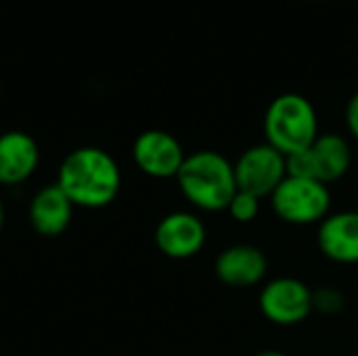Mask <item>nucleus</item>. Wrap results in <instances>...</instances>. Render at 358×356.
Instances as JSON below:
<instances>
[{"mask_svg": "<svg viewBox=\"0 0 358 356\" xmlns=\"http://www.w3.org/2000/svg\"><path fill=\"white\" fill-rule=\"evenodd\" d=\"M350 164L352 149L348 141L342 134L325 132L308 149L287 157V174L331 185L348 174Z\"/></svg>", "mask_w": 358, "mask_h": 356, "instance_id": "5", "label": "nucleus"}, {"mask_svg": "<svg viewBox=\"0 0 358 356\" xmlns=\"http://www.w3.org/2000/svg\"><path fill=\"white\" fill-rule=\"evenodd\" d=\"M214 273L220 283L235 290H248L262 283L268 273V260L260 248L250 243H237L216 256Z\"/></svg>", "mask_w": 358, "mask_h": 356, "instance_id": "10", "label": "nucleus"}, {"mask_svg": "<svg viewBox=\"0 0 358 356\" xmlns=\"http://www.w3.org/2000/svg\"><path fill=\"white\" fill-rule=\"evenodd\" d=\"M268 199L273 212L294 227L321 225L329 216L331 208V193L327 185L289 174Z\"/></svg>", "mask_w": 358, "mask_h": 356, "instance_id": "4", "label": "nucleus"}, {"mask_svg": "<svg viewBox=\"0 0 358 356\" xmlns=\"http://www.w3.org/2000/svg\"><path fill=\"white\" fill-rule=\"evenodd\" d=\"M254 356H287V355H283L281 350H262V353H258V355H254Z\"/></svg>", "mask_w": 358, "mask_h": 356, "instance_id": "17", "label": "nucleus"}, {"mask_svg": "<svg viewBox=\"0 0 358 356\" xmlns=\"http://www.w3.org/2000/svg\"><path fill=\"white\" fill-rule=\"evenodd\" d=\"M4 229V204H2V197H0V233Z\"/></svg>", "mask_w": 358, "mask_h": 356, "instance_id": "18", "label": "nucleus"}, {"mask_svg": "<svg viewBox=\"0 0 358 356\" xmlns=\"http://www.w3.org/2000/svg\"><path fill=\"white\" fill-rule=\"evenodd\" d=\"M182 197L201 212H222L237 193L235 166L218 151H195L185 157L178 174Z\"/></svg>", "mask_w": 358, "mask_h": 356, "instance_id": "2", "label": "nucleus"}, {"mask_svg": "<svg viewBox=\"0 0 358 356\" xmlns=\"http://www.w3.org/2000/svg\"><path fill=\"white\" fill-rule=\"evenodd\" d=\"M260 311L273 325H300L315 311L313 290L296 277H277L262 287Z\"/></svg>", "mask_w": 358, "mask_h": 356, "instance_id": "7", "label": "nucleus"}, {"mask_svg": "<svg viewBox=\"0 0 358 356\" xmlns=\"http://www.w3.org/2000/svg\"><path fill=\"white\" fill-rule=\"evenodd\" d=\"M227 212L231 214V218L235 222H241V225L254 222L258 218V214H260V197L237 189V193L233 195Z\"/></svg>", "mask_w": 358, "mask_h": 356, "instance_id": "14", "label": "nucleus"}, {"mask_svg": "<svg viewBox=\"0 0 358 356\" xmlns=\"http://www.w3.org/2000/svg\"><path fill=\"white\" fill-rule=\"evenodd\" d=\"M40 164L36 138L21 130L0 134V185L17 187L34 176Z\"/></svg>", "mask_w": 358, "mask_h": 356, "instance_id": "11", "label": "nucleus"}, {"mask_svg": "<svg viewBox=\"0 0 358 356\" xmlns=\"http://www.w3.org/2000/svg\"><path fill=\"white\" fill-rule=\"evenodd\" d=\"M346 126L348 132L358 141V92L352 94V99L346 105Z\"/></svg>", "mask_w": 358, "mask_h": 356, "instance_id": "16", "label": "nucleus"}, {"mask_svg": "<svg viewBox=\"0 0 358 356\" xmlns=\"http://www.w3.org/2000/svg\"><path fill=\"white\" fill-rule=\"evenodd\" d=\"M185 157L180 141L166 130H145L132 143V159L136 168L157 180L176 178Z\"/></svg>", "mask_w": 358, "mask_h": 356, "instance_id": "8", "label": "nucleus"}, {"mask_svg": "<svg viewBox=\"0 0 358 356\" xmlns=\"http://www.w3.org/2000/svg\"><path fill=\"white\" fill-rule=\"evenodd\" d=\"M319 250L338 264H358V212L329 214L317 233Z\"/></svg>", "mask_w": 358, "mask_h": 356, "instance_id": "12", "label": "nucleus"}, {"mask_svg": "<svg viewBox=\"0 0 358 356\" xmlns=\"http://www.w3.org/2000/svg\"><path fill=\"white\" fill-rule=\"evenodd\" d=\"M57 185L76 208L99 210L113 204L120 195L122 170L105 149L80 147L61 162Z\"/></svg>", "mask_w": 358, "mask_h": 356, "instance_id": "1", "label": "nucleus"}, {"mask_svg": "<svg viewBox=\"0 0 358 356\" xmlns=\"http://www.w3.org/2000/svg\"><path fill=\"white\" fill-rule=\"evenodd\" d=\"M208 241L203 220L193 212H170L155 227L157 250L172 260L197 256Z\"/></svg>", "mask_w": 358, "mask_h": 356, "instance_id": "9", "label": "nucleus"}, {"mask_svg": "<svg viewBox=\"0 0 358 356\" xmlns=\"http://www.w3.org/2000/svg\"><path fill=\"white\" fill-rule=\"evenodd\" d=\"M313 308L321 315H340L346 308V296L338 287H321L313 292Z\"/></svg>", "mask_w": 358, "mask_h": 356, "instance_id": "15", "label": "nucleus"}, {"mask_svg": "<svg viewBox=\"0 0 358 356\" xmlns=\"http://www.w3.org/2000/svg\"><path fill=\"white\" fill-rule=\"evenodd\" d=\"M235 166L237 189L256 197H271L275 189L287 178V157L268 143L245 149Z\"/></svg>", "mask_w": 358, "mask_h": 356, "instance_id": "6", "label": "nucleus"}, {"mask_svg": "<svg viewBox=\"0 0 358 356\" xmlns=\"http://www.w3.org/2000/svg\"><path fill=\"white\" fill-rule=\"evenodd\" d=\"M264 136L266 143L285 157L308 149L319 136V115L315 105L298 92L275 97L264 113Z\"/></svg>", "mask_w": 358, "mask_h": 356, "instance_id": "3", "label": "nucleus"}, {"mask_svg": "<svg viewBox=\"0 0 358 356\" xmlns=\"http://www.w3.org/2000/svg\"><path fill=\"white\" fill-rule=\"evenodd\" d=\"M73 204L57 183L42 187L29 201V225L42 237H59L73 218Z\"/></svg>", "mask_w": 358, "mask_h": 356, "instance_id": "13", "label": "nucleus"}]
</instances>
